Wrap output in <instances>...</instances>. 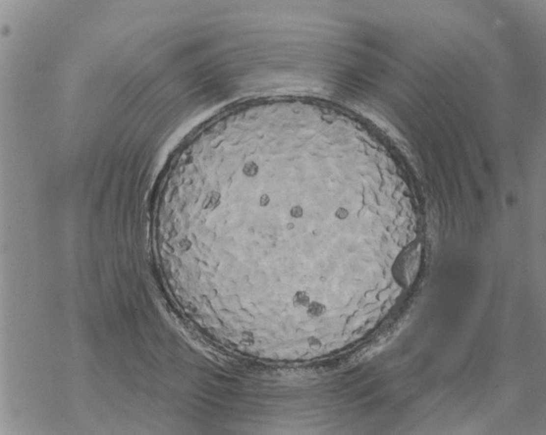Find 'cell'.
Listing matches in <instances>:
<instances>
[{"label":"cell","mask_w":546,"mask_h":435,"mask_svg":"<svg viewBox=\"0 0 546 435\" xmlns=\"http://www.w3.org/2000/svg\"><path fill=\"white\" fill-rule=\"evenodd\" d=\"M421 255L422 245L414 240L397 256L391 270L393 279L401 288H409L413 283L420 268Z\"/></svg>","instance_id":"1"},{"label":"cell","mask_w":546,"mask_h":435,"mask_svg":"<svg viewBox=\"0 0 546 435\" xmlns=\"http://www.w3.org/2000/svg\"><path fill=\"white\" fill-rule=\"evenodd\" d=\"M311 301L312 300L310 298L309 293L305 290H302V289L297 290L291 297V304H292L294 308H304V309H306Z\"/></svg>","instance_id":"2"},{"label":"cell","mask_w":546,"mask_h":435,"mask_svg":"<svg viewBox=\"0 0 546 435\" xmlns=\"http://www.w3.org/2000/svg\"><path fill=\"white\" fill-rule=\"evenodd\" d=\"M327 306L323 302L318 301H311L309 306L306 308L307 316L311 319H318L324 316L327 313Z\"/></svg>","instance_id":"3"},{"label":"cell","mask_w":546,"mask_h":435,"mask_svg":"<svg viewBox=\"0 0 546 435\" xmlns=\"http://www.w3.org/2000/svg\"><path fill=\"white\" fill-rule=\"evenodd\" d=\"M349 215H350V212H349V209L346 208L344 206H339L334 212L335 218L337 220H341V221L348 220Z\"/></svg>","instance_id":"4"}]
</instances>
